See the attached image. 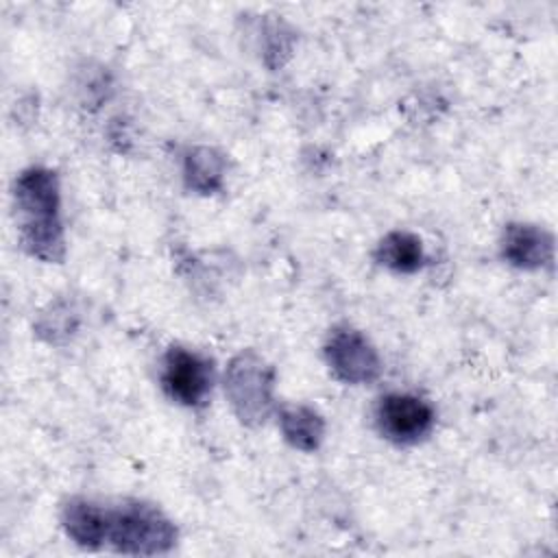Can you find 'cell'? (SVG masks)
Masks as SVG:
<instances>
[{
	"mask_svg": "<svg viewBox=\"0 0 558 558\" xmlns=\"http://www.w3.org/2000/svg\"><path fill=\"white\" fill-rule=\"evenodd\" d=\"M13 196L24 248L37 259L61 262L65 240L59 216L61 198L57 174L41 166L26 168L15 179Z\"/></svg>",
	"mask_w": 558,
	"mask_h": 558,
	"instance_id": "obj_1",
	"label": "cell"
},
{
	"mask_svg": "<svg viewBox=\"0 0 558 558\" xmlns=\"http://www.w3.org/2000/svg\"><path fill=\"white\" fill-rule=\"evenodd\" d=\"M107 541L122 554L155 556L177 543V527L157 506L126 499L109 508Z\"/></svg>",
	"mask_w": 558,
	"mask_h": 558,
	"instance_id": "obj_2",
	"label": "cell"
},
{
	"mask_svg": "<svg viewBox=\"0 0 558 558\" xmlns=\"http://www.w3.org/2000/svg\"><path fill=\"white\" fill-rule=\"evenodd\" d=\"M272 368L253 351L231 360L225 375V392L235 416L246 425H259L272 410Z\"/></svg>",
	"mask_w": 558,
	"mask_h": 558,
	"instance_id": "obj_3",
	"label": "cell"
},
{
	"mask_svg": "<svg viewBox=\"0 0 558 558\" xmlns=\"http://www.w3.org/2000/svg\"><path fill=\"white\" fill-rule=\"evenodd\" d=\"M214 381L211 362L190 349L170 347L163 355L161 366V386L166 395L187 408L201 405Z\"/></svg>",
	"mask_w": 558,
	"mask_h": 558,
	"instance_id": "obj_4",
	"label": "cell"
},
{
	"mask_svg": "<svg viewBox=\"0 0 558 558\" xmlns=\"http://www.w3.org/2000/svg\"><path fill=\"white\" fill-rule=\"evenodd\" d=\"M377 427L397 445H414L423 440L436 421L434 408L416 395L390 392L377 403Z\"/></svg>",
	"mask_w": 558,
	"mask_h": 558,
	"instance_id": "obj_5",
	"label": "cell"
},
{
	"mask_svg": "<svg viewBox=\"0 0 558 558\" xmlns=\"http://www.w3.org/2000/svg\"><path fill=\"white\" fill-rule=\"evenodd\" d=\"M325 357L333 375L347 384H371L381 373V360L364 333L351 327L336 329L327 344Z\"/></svg>",
	"mask_w": 558,
	"mask_h": 558,
	"instance_id": "obj_6",
	"label": "cell"
},
{
	"mask_svg": "<svg viewBox=\"0 0 558 558\" xmlns=\"http://www.w3.org/2000/svg\"><path fill=\"white\" fill-rule=\"evenodd\" d=\"M501 255L508 264L525 270L541 268L554 257V238L536 225H508L501 238Z\"/></svg>",
	"mask_w": 558,
	"mask_h": 558,
	"instance_id": "obj_7",
	"label": "cell"
},
{
	"mask_svg": "<svg viewBox=\"0 0 558 558\" xmlns=\"http://www.w3.org/2000/svg\"><path fill=\"white\" fill-rule=\"evenodd\" d=\"M109 508L85 497H72L61 508V525L68 536L87 549H96L107 541Z\"/></svg>",
	"mask_w": 558,
	"mask_h": 558,
	"instance_id": "obj_8",
	"label": "cell"
},
{
	"mask_svg": "<svg viewBox=\"0 0 558 558\" xmlns=\"http://www.w3.org/2000/svg\"><path fill=\"white\" fill-rule=\"evenodd\" d=\"M279 427L283 438L301 451H314L323 442L325 421L307 405H288L279 412Z\"/></svg>",
	"mask_w": 558,
	"mask_h": 558,
	"instance_id": "obj_9",
	"label": "cell"
},
{
	"mask_svg": "<svg viewBox=\"0 0 558 558\" xmlns=\"http://www.w3.org/2000/svg\"><path fill=\"white\" fill-rule=\"evenodd\" d=\"M225 159L216 148L194 146L187 150L183 161V177L190 190L211 194L222 187Z\"/></svg>",
	"mask_w": 558,
	"mask_h": 558,
	"instance_id": "obj_10",
	"label": "cell"
},
{
	"mask_svg": "<svg viewBox=\"0 0 558 558\" xmlns=\"http://www.w3.org/2000/svg\"><path fill=\"white\" fill-rule=\"evenodd\" d=\"M377 259L395 272H416L423 266V244L410 231H390L377 244Z\"/></svg>",
	"mask_w": 558,
	"mask_h": 558,
	"instance_id": "obj_11",
	"label": "cell"
}]
</instances>
